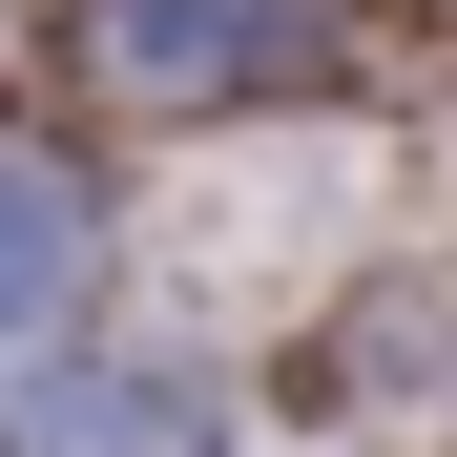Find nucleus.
I'll list each match as a JSON object with an SVG mask.
<instances>
[{"label": "nucleus", "mask_w": 457, "mask_h": 457, "mask_svg": "<svg viewBox=\"0 0 457 457\" xmlns=\"http://www.w3.org/2000/svg\"><path fill=\"white\" fill-rule=\"evenodd\" d=\"M62 291H84V187L42 145H0V333H42Z\"/></svg>", "instance_id": "obj_1"}]
</instances>
